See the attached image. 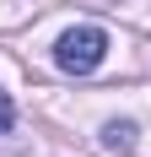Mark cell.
Returning <instances> with one entry per match:
<instances>
[{
  "mask_svg": "<svg viewBox=\"0 0 151 157\" xmlns=\"http://www.w3.org/2000/svg\"><path fill=\"white\" fill-rule=\"evenodd\" d=\"M103 54H108V33L92 27V22L60 33V44H54V65H60L65 76H92V71L103 65Z\"/></svg>",
  "mask_w": 151,
  "mask_h": 157,
  "instance_id": "1",
  "label": "cell"
},
{
  "mask_svg": "<svg viewBox=\"0 0 151 157\" xmlns=\"http://www.w3.org/2000/svg\"><path fill=\"white\" fill-rule=\"evenodd\" d=\"M103 146L113 157H130L135 152V119H113V125H103Z\"/></svg>",
  "mask_w": 151,
  "mask_h": 157,
  "instance_id": "2",
  "label": "cell"
},
{
  "mask_svg": "<svg viewBox=\"0 0 151 157\" xmlns=\"http://www.w3.org/2000/svg\"><path fill=\"white\" fill-rule=\"evenodd\" d=\"M11 125H16V109H11V98L0 92V136H6V130H11Z\"/></svg>",
  "mask_w": 151,
  "mask_h": 157,
  "instance_id": "3",
  "label": "cell"
},
{
  "mask_svg": "<svg viewBox=\"0 0 151 157\" xmlns=\"http://www.w3.org/2000/svg\"><path fill=\"white\" fill-rule=\"evenodd\" d=\"M97 6H108V0H97Z\"/></svg>",
  "mask_w": 151,
  "mask_h": 157,
  "instance_id": "4",
  "label": "cell"
}]
</instances>
